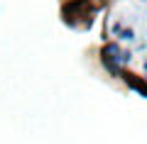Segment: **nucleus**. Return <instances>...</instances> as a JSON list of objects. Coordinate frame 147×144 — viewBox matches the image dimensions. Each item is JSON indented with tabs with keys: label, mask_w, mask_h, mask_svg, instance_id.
Returning a JSON list of instances; mask_svg holds the SVG:
<instances>
[{
	"label": "nucleus",
	"mask_w": 147,
	"mask_h": 144,
	"mask_svg": "<svg viewBox=\"0 0 147 144\" xmlns=\"http://www.w3.org/2000/svg\"><path fill=\"white\" fill-rule=\"evenodd\" d=\"M125 61H130V56L123 52L120 46H115V44L105 46V66H108V71L120 73V66H123Z\"/></svg>",
	"instance_id": "nucleus-1"
}]
</instances>
